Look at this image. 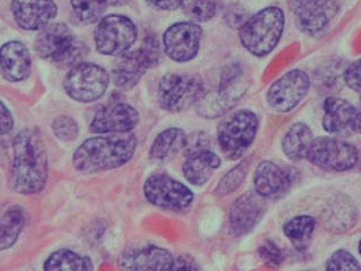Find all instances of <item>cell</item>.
<instances>
[{
  "label": "cell",
  "mask_w": 361,
  "mask_h": 271,
  "mask_svg": "<svg viewBox=\"0 0 361 271\" xmlns=\"http://www.w3.org/2000/svg\"><path fill=\"white\" fill-rule=\"evenodd\" d=\"M49 177V157L42 133L36 129L20 131L13 140L10 185L18 193L43 191Z\"/></svg>",
  "instance_id": "6da1fadb"
},
{
  "label": "cell",
  "mask_w": 361,
  "mask_h": 271,
  "mask_svg": "<svg viewBox=\"0 0 361 271\" xmlns=\"http://www.w3.org/2000/svg\"><path fill=\"white\" fill-rule=\"evenodd\" d=\"M137 148V137L131 133L86 139L77 148L73 164L77 171L91 175L116 169L131 160Z\"/></svg>",
  "instance_id": "7a4b0ae2"
},
{
  "label": "cell",
  "mask_w": 361,
  "mask_h": 271,
  "mask_svg": "<svg viewBox=\"0 0 361 271\" xmlns=\"http://www.w3.org/2000/svg\"><path fill=\"white\" fill-rule=\"evenodd\" d=\"M285 29V13L279 7H267L242 25V47L252 56L263 58L276 49Z\"/></svg>",
  "instance_id": "3957f363"
},
{
  "label": "cell",
  "mask_w": 361,
  "mask_h": 271,
  "mask_svg": "<svg viewBox=\"0 0 361 271\" xmlns=\"http://www.w3.org/2000/svg\"><path fill=\"white\" fill-rule=\"evenodd\" d=\"M34 49L42 59H49L56 67L73 68L87 56L89 49L75 37L63 23L49 25L40 30L35 40Z\"/></svg>",
  "instance_id": "277c9868"
},
{
  "label": "cell",
  "mask_w": 361,
  "mask_h": 271,
  "mask_svg": "<svg viewBox=\"0 0 361 271\" xmlns=\"http://www.w3.org/2000/svg\"><path fill=\"white\" fill-rule=\"evenodd\" d=\"M259 128L254 112L241 109L225 119L218 126V143L225 157L236 160L252 145Z\"/></svg>",
  "instance_id": "5b68a950"
},
{
  "label": "cell",
  "mask_w": 361,
  "mask_h": 271,
  "mask_svg": "<svg viewBox=\"0 0 361 271\" xmlns=\"http://www.w3.org/2000/svg\"><path fill=\"white\" fill-rule=\"evenodd\" d=\"M159 60V40L155 36H148L138 49L123 53L117 59L111 71L114 84L124 91L133 89L145 73L155 67Z\"/></svg>",
  "instance_id": "8992f818"
},
{
  "label": "cell",
  "mask_w": 361,
  "mask_h": 271,
  "mask_svg": "<svg viewBox=\"0 0 361 271\" xmlns=\"http://www.w3.org/2000/svg\"><path fill=\"white\" fill-rule=\"evenodd\" d=\"M204 95V84L197 76L166 74L159 80L157 100L164 111L180 113L197 104Z\"/></svg>",
  "instance_id": "52a82bcc"
},
{
  "label": "cell",
  "mask_w": 361,
  "mask_h": 271,
  "mask_svg": "<svg viewBox=\"0 0 361 271\" xmlns=\"http://www.w3.org/2000/svg\"><path fill=\"white\" fill-rule=\"evenodd\" d=\"M109 82L111 76L102 66L82 61L71 68L63 80V89L75 102L86 104L102 98Z\"/></svg>",
  "instance_id": "ba28073f"
},
{
  "label": "cell",
  "mask_w": 361,
  "mask_h": 271,
  "mask_svg": "<svg viewBox=\"0 0 361 271\" xmlns=\"http://www.w3.org/2000/svg\"><path fill=\"white\" fill-rule=\"evenodd\" d=\"M138 37V29L124 16H104L94 31L95 47L104 56H118L128 52Z\"/></svg>",
  "instance_id": "9c48e42d"
},
{
  "label": "cell",
  "mask_w": 361,
  "mask_h": 271,
  "mask_svg": "<svg viewBox=\"0 0 361 271\" xmlns=\"http://www.w3.org/2000/svg\"><path fill=\"white\" fill-rule=\"evenodd\" d=\"M306 159L318 168L341 173L357 166L359 153L349 143L331 137H319L313 140Z\"/></svg>",
  "instance_id": "30bf717a"
},
{
  "label": "cell",
  "mask_w": 361,
  "mask_h": 271,
  "mask_svg": "<svg viewBox=\"0 0 361 271\" xmlns=\"http://www.w3.org/2000/svg\"><path fill=\"white\" fill-rule=\"evenodd\" d=\"M144 193L152 205L170 212H184L194 200L190 188L163 174L148 177L144 184Z\"/></svg>",
  "instance_id": "8fae6325"
},
{
  "label": "cell",
  "mask_w": 361,
  "mask_h": 271,
  "mask_svg": "<svg viewBox=\"0 0 361 271\" xmlns=\"http://www.w3.org/2000/svg\"><path fill=\"white\" fill-rule=\"evenodd\" d=\"M297 28L309 36L324 34L340 10L338 0H290Z\"/></svg>",
  "instance_id": "7c38bea8"
},
{
  "label": "cell",
  "mask_w": 361,
  "mask_h": 271,
  "mask_svg": "<svg viewBox=\"0 0 361 271\" xmlns=\"http://www.w3.org/2000/svg\"><path fill=\"white\" fill-rule=\"evenodd\" d=\"M245 92L243 69L241 66L233 64L227 66L221 74V83L218 88L216 98L212 102L200 100L196 105L199 106V114L205 117L221 116L226 112L232 109L239 102Z\"/></svg>",
  "instance_id": "4fadbf2b"
},
{
  "label": "cell",
  "mask_w": 361,
  "mask_h": 271,
  "mask_svg": "<svg viewBox=\"0 0 361 271\" xmlns=\"http://www.w3.org/2000/svg\"><path fill=\"white\" fill-rule=\"evenodd\" d=\"M309 75L300 69L288 71L276 80L267 91V104L273 111L288 113L293 111L309 92Z\"/></svg>",
  "instance_id": "5bb4252c"
},
{
  "label": "cell",
  "mask_w": 361,
  "mask_h": 271,
  "mask_svg": "<svg viewBox=\"0 0 361 271\" xmlns=\"http://www.w3.org/2000/svg\"><path fill=\"white\" fill-rule=\"evenodd\" d=\"M202 28L194 22H178L163 35V47L166 56L176 62L193 60L200 51Z\"/></svg>",
  "instance_id": "9a60e30c"
},
{
  "label": "cell",
  "mask_w": 361,
  "mask_h": 271,
  "mask_svg": "<svg viewBox=\"0 0 361 271\" xmlns=\"http://www.w3.org/2000/svg\"><path fill=\"white\" fill-rule=\"evenodd\" d=\"M139 113L128 102L113 100L100 108L90 124L91 133H131L138 126Z\"/></svg>",
  "instance_id": "2e32d148"
},
{
  "label": "cell",
  "mask_w": 361,
  "mask_h": 271,
  "mask_svg": "<svg viewBox=\"0 0 361 271\" xmlns=\"http://www.w3.org/2000/svg\"><path fill=\"white\" fill-rule=\"evenodd\" d=\"M265 213L264 197L249 191L240 195L230 210V229L236 237L249 234L258 224Z\"/></svg>",
  "instance_id": "e0dca14e"
},
{
  "label": "cell",
  "mask_w": 361,
  "mask_h": 271,
  "mask_svg": "<svg viewBox=\"0 0 361 271\" xmlns=\"http://www.w3.org/2000/svg\"><path fill=\"white\" fill-rule=\"evenodd\" d=\"M11 10L20 28L27 31L42 30L58 14L54 0H12Z\"/></svg>",
  "instance_id": "ac0fdd59"
},
{
  "label": "cell",
  "mask_w": 361,
  "mask_h": 271,
  "mask_svg": "<svg viewBox=\"0 0 361 271\" xmlns=\"http://www.w3.org/2000/svg\"><path fill=\"white\" fill-rule=\"evenodd\" d=\"M175 258L169 251L157 246L128 251L121 258L120 265L126 270L171 271Z\"/></svg>",
  "instance_id": "d6986e66"
},
{
  "label": "cell",
  "mask_w": 361,
  "mask_h": 271,
  "mask_svg": "<svg viewBox=\"0 0 361 271\" xmlns=\"http://www.w3.org/2000/svg\"><path fill=\"white\" fill-rule=\"evenodd\" d=\"M0 73L10 82H21L30 76V53L25 44L12 40L0 47Z\"/></svg>",
  "instance_id": "ffe728a7"
},
{
  "label": "cell",
  "mask_w": 361,
  "mask_h": 271,
  "mask_svg": "<svg viewBox=\"0 0 361 271\" xmlns=\"http://www.w3.org/2000/svg\"><path fill=\"white\" fill-rule=\"evenodd\" d=\"M322 126L331 135L346 136L355 131L357 108L345 99L329 97L324 102Z\"/></svg>",
  "instance_id": "44dd1931"
},
{
  "label": "cell",
  "mask_w": 361,
  "mask_h": 271,
  "mask_svg": "<svg viewBox=\"0 0 361 271\" xmlns=\"http://www.w3.org/2000/svg\"><path fill=\"white\" fill-rule=\"evenodd\" d=\"M255 190L264 198H279L289 190L291 176L271 161H262L254 176Z\"/></svg>",
  "instance_id": "7402d4cb"
},
{
  "label": "cell",
  "mask_w": 361,
  "mask_h": 271,
  "mask_svg": "<svg viewBox=\"0 0 361 271\" xmlns=\"http://www.w3.org/2000/svg\"><path fill=\"white\" fill-rule=\"evenodd\" d=\"M221 157L212 151L188 155L183 166L185 179L195 186H203L221 167Z\"/></svg>",
  "instance_id": "603a6c76"
},
{
  "label": "cell",
  "mask_w": 361,
  "mask_h": 271,
  "mask_svg": "<svg viewBox=\"0 0 361 271\" xmlns=\"http://www.w3.org/2000/svg\"><path fill=\"white\" fill-rule=\"evenodd\" d=\"M186 137L184 130L178 128H170L159 133L150 147V162L162 164L171 160L178 152L184 150Z\"/></svg>",
  "instance_id": "cb8c5ba5"
},
{
  "label": "cell",
  "mask_w": 361,
  "mask_h": 271,
  "mask_svg": "<svg viewBox=\"0 0 361 271\" xmlns=\"http://www.w3.org/2000/svg\"><path fill=\"white\" fill-rule=\"evenodd\" d=\"M25 212L18 205L0 206V251L12 247L19 239L25 227Z\"/></svg>",
  "instance_id": "d4e9b609"
},
{
  "label": "cell",
  "mask_w": 361,
  "mask_h": 271,
  "mask_svg": "<svg viewBox=\"0 0 361 271\" xmlns=\"http://www.w3.org/2000/svg\"><path fill=\"white\" fill-rule=\"evenodd\" d=\"M313 140V133L309 126L304 124H295L282 139V150L291 161L303 160L307 157Z\"/></svg>",
  "instance_id": "484cf974"
},
{
  "label": "cell",
  "mask_w": 361,
  "mask_h": 271,
  "mask_svg": "<svg viewBox=\"0 0 361 271\" xmlns=\"http://www.w3.org/2000/svg\"><path fill=\"white\" fill-rule=\"evenodd\" d=\"M47 271H89L93 270L90 258L80 255L71 250H59L52 253L44 265Z\"/></svg>",
  "instance_id": "4316f807"
},
{
  "label": "cell",
  "mask_w": 361,
  "mask_h": 271,
  "mask_svg": "<svg viewBox=\"0 0 361 271\" xmlns=\"http://www.w3.org/2000/svg\"><path fill=\"white\" fill-rule=\"evenodd\" d=\"M315 230V219L312 216H296L288 221L283 227L286 237L291 241L297 250H305L309 246Z\"/></svg>",
  "instance_id": "83f0119b"
},
{
  "label": "cell",
  "mask_w": 361,
  "mask_h": 271,
  "mask_svg": "<svg viewBox=\"0 0 361 271\" xmlns=\"http://www.w3.org/2000/svg\"><path fill=\"white\" fill-rule=\"evenodd\" d=\"M71 3L77 20L83 25L100 21L108 7L106 0H71Z\"/></svg>",
  "instance_id": "f1b7e54d"
},
{
  "label": "cell",
  "mask_w": 361,
  "mask_h": 271,
  "mask_svg": "<svg viewBox=\"0 0 361 271\" xmlns=\"http://www.w3.org/2000/svg\"><path fill=\"white\" fill-rule=\"evenodd\" d=\"M180 7L188 19L196 22L212 20L217 11L216 0H181Z\"/></svg>",
  "instance_id": "f546056e"
},
{
  "label": "cell",
  "mask_w": 361,
  "mask_h": 271,
  "mask_svg": "<svg viewBox=\"0 0 361 271\" xmlns=\"http://www.w3.org/2000/svg\"><path fill=\"white\" fill-rule=\"evenodd\" d=\"M248 161H242L238 166L232 168L226 175L224 176L221 182L218 183L216 194L219 197H225L235 191L245 181V176L248 173Z\"/></svg>",
  "instance_id": "4dcf8cb0"
},
{
  "label": "cell",
  "mask_w": 361,
  "mask_h": 271,
  "mask_svg": "<svg viewBox=\"0 0 361 271\" xmlns=\"http://www.w3.org/2000/svg\"><path fill=\"white\" fill-rule=\"evenodd\" d=\"M53 133L62 142H73L77 138L80 128L73 117L61 115L53 120Z\"/></svg>",
  "instance_id": "1f68e13d"
},
{
  "label": "cell",
  "mask_w": 361,
  "mask_h": 271,
  "mask_svg": "<svg viewBox=\"0 0 361 271\" xmlns=\"http://www.w3.org/2000/svg\"><path fill=\"white\" fill-rule=\"evenodd\" d=\"M328 271H359L361 265L348 251L338 250L334 253L326 265Z\"/></svg>",
  "instance_id": "d6a6232c"
},
{
  "label": "cell",
  "mask_w": 361,
  "mask_h": 271,
  "mask_svg": "<svg viewBox=\"0 0 361 271\" xmlns=\"http://www.w3.org/2000/svg\"><path fill=\"white\" fill-rule=\"evenodd\" d=\"M212 137L203 131H196L190 137H186L184 152L185 155L188 157V155H196L201 152L212 151Z\"/></svg>",
  "instance_id": "836d02e7"
},
{
  "label": "cell",
  "mask_w": 361,
  "mask_h": 271,
  "mask_svg": "<svg viewBox=\"0 0 361 271\" xmlns=\"http://www.w3.org/2000/svg\"><path fill=\"white\" fill-rule=\"evenodd\" d=\"M258 254L262 260L269 265H281L283 261V253L281 248L272 241H264L258 248Z\"/></svg>",
  "instance_id": "e575fe53"
},
{
  "label": "cell",
  "mask_w": 361,
  "mask_h": 271,
  "mask_svg": "<svg viewBox=\"0 0 361 271\" xmlns=\"http://www.w3.org/2000/svg\"><path fill=\"white\" fill-rule=\"evenodd\" d=\"M344 80L350 89L361 95V59L346 69Z\"/></svg>",
  "instance_id": "d590c367"
},
{
  "label": "cell",
  "mask_w": 361,
  "mask_h": 271,
  "mask_svg": "<svg viewBox=\"0 0 361 271\" xmlns=\"http://www.w3.org/2000/svg\"><path fill=\"white\" fill-rule=\"evenodd\" d=\"M14 128V119L6 105L0 100V135H6Z\"/></svg>",
  "instance_id": "8d00e7d4"
},
{
  "label": "cell",
  "mask_w": 361,
  "mask_h": 271,
  "mask_svg": "<svg viewBox=\"0 0 361 271\" xmlns=\"http://www.w3.org/2000/svg\"><path fill=\"white\" fill-rule=\"evenodd\" d=\"M173 270H200V265H197V262H196L192 256L184 254V255L178 256L177 259H175Z\"/></svg>",
  "instance_id": "74e56055"
},
{
  "label": "cell",
  "mask_w": 361,
  "mask_h": 271,
  "mask_svg": "<svg viewBox=\"0 0 361 271\" xmlns=\"http://www.w3.org/2000/svg\"><path fill=\"white\" fill-rule=\"evenodd\" d=\"M150 6L159 11H175L180 7L181 0H146Z\"/></svg>",
  "instance_id": "f35d334b"
},
{
  "label": "cell",
  "mask_w": 361,
  "mask_h": 271,
  "mask_svg": "<svg viewBox=\"0 0 361 271\" xmlns=\"http://www.w3.org/2000/svg\"><path fill=\"white\" fill-rule=\"evenodd\" d=\"M357 108L355 112V130L361 133V104Z\"/></svg>",
  "instance_id": "ab89813d"
},
{
  "label": "cell",
  "mask_w": 361,
  "mask_h": 271,
  "mask_svg": "<svg viewBox=\"0 0 361 271\" xmlns=\"http://www.w3.org/2000/svg\"><path fill=\"white\" fill-rule=\"evenodd\" d=\"M108 6H123L129 3L130 0H106Z\"/></svg>",
  "instance_id": "60d3db41"
},
{
  "label": "cell",
  "mask_w": 361,
  "mask_h": 271,
  "mask_svg": "<svg viewBox=\"0 0 361 271\" xmlns=\"http://www.w3.org/2000/svg\"><path fill=\"white\" fill-rule=\"evenodd\" d=\"M359 252H360V255H361V241H360V243H359Z\"/></svg>",
  "instance_id": "b9f144b4"
},
{
  "label": "cell",
  "mask_w": 361,
  "mask_h": 271,
  "mask_svg": "<svg viewBox=\"0 0 361 271\" xmlns=\"http://www.w3.org/2000/svg\"><path fill=\"white\" fill-rule=\"evenodd\" d=\"M360 168H361V164H360Z\"/></svg>",
  "instance_id": "7bdbcfd3"
}]
</instances>
